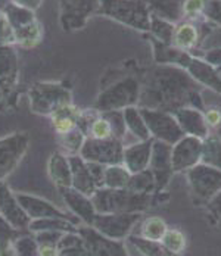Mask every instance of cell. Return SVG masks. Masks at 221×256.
Masks as SVG:
<instances>
[{
	"instance_id": "5bb4252c",
	"label": "cell",
	"mask_w": 221,
	"mask_h": 256,
	"mask_svg": "<svg viewBox=\"0 0 221 256\" xmlns=\"http://www.w3.org/2000/svg\"><path fill=\"white\" fill-rule=\"evenodd\" d=\"M203 140L193 136H184L172 146L171 160L174 174H184L202 160Z\"/></svg>"
},
{
	"instance_id": "277c9868",
	"label": "cell",
	"mask_w": 221,
	"mask_h": 256,
	"mask_svg": "<svg viewBox=\"0 0 221 256\" xmlns=\"http://www.w3.org/2000/svg\"><path fill=\"white\" fill-rule=\"evenodd\" d=\"M124 26L146 32L150 30L147 0H99L98 14Z\"/></svg>"
},
{
	"instance_id": "74e56055",
	"label": "cell",
	"mask_w": 221,
	"mask_h": 256,
	"mask_svg": "<svg viewBox=\"0 0 221 256\" xmlns=\"http://www.w3.org/2000/svg\"><path fill=\"white\" fill-rule=\"evenodd\" d=\"M168 227H167V222L164 218L161 216H149L146 218L142 226H140V232L139 236L142 237H146V238H150V240H162L164 234L167 232Z\"/></svg>"
},
{
	"instance_id": "4dcf8cb0",
	"label": "cell",
	"mask_w": 221,
	"mask_h": 256,
	"mask_svg": "<svg viewBox=\"0 0 221 256\" xmlns=\"http://www.w3.org/2000/svg\"><path fill=\"white\" fill-rule=\"evenodd\" d=\"M197 42H199V31L192 22L177 24L171 46L181 50L190 52L196 46Z\"/></svg>"
},
{
	"instance_id": "ee69618b",
	"label": "cell",
	"mask_w": 221,
	"mask_h": 256,
	"mask_svg": "<svg viewBox=\"0 0 221 256\" xmlns=\"http://www.w3.org/2000/svg\"><path fill=\"white\" fill-rule=\"evenodd\" d=\"M205 8V0H184L183 4V16L189 20H195L202 16Z\"/></svg>"
},
{
	"instance_id": "f546056e",
	"label": "cell",
	"mask_w": 221,
	"mask_h": 256,
	"mask_svg": "<svg viewBox=\"0 0 221 256\" xmlns=\"http://www.w3.org/2000/svg\"><path fill=\"white\" fill-rule=\"evenodd\" d=\"M58 256H89L84 238L80 232H64L56 244Z\"/></svg>"
},
{
	"instance_id": "cb8c5ba5",
	"label": "cell",
	"mask_w": 221,
	"mask_h": 256,
	"mask_svg": "<svg viewBox=\"0 0 221 256\" xmlns=\"http://www.w3.org/2000/svg\"><path fill=\"white\" fill-rule=\"evenodd\" d=\"M48 176L52 182L61 188H70L73 186V174L68 156L62 152H53L48 160Z\"/></svg>"
},
{
	"instance_id": "bcb514c9",
	"label": "cell",
	"mask_w": 221,
	"mask_h": 256,
	"mask_svg": "<svg viewBox=\"0 0 221 256\" xmlns=\"http://www.w3.org/2000/svg\"><path fill=\"white\" fill-rule=\"evenodd\" d=\"M206 209H208V214L212 218V221L221 226V192L206 205Z\"/></svg>"
},
{
	"instance_id": "9a60e30c",
	"label": "cell",
	"mask_w": 221,
	"mask_h": 256,
	"mask_svg": "<svg viewBox=\"0 0 221 256\" xmlns=\"http://www.w3.org/2000/svg\"><path fill=\"white\" fill-rule=\"evenodd\" d=\"M80 236L84 238L89 256H130L123 240H114L102 236L90 226H80Z\"/></svg>"
},
{
	"instance_id": "f907efd6",
	"label": "cell",
	"mask_w": 221,
	"mask_h": 256,
	"mask_svg": "<svg viewBox=\"0 0 221 256\" xmlns=\"http://www.w3.org/2000/svg\"><path fill=\"white\" fill-rule=\"evenodd\" d=\"M40 256H58L56 246H40Z\"/></svg>"
},
{
	"instance_id": "c3c4849f",
	"label": "cell",
	"mask_w": 221,
	"mask_h": 256,
	"mask_svg": "<svg viewBox=\"0 0 221 256\" xmlns=\"http://www.w3.org/2000/svg\"><path fill=\"white\" fill-rule=\"evenodd\" d=\"M87 166L93 176L95 181L98 182L99 187H102V182H103V176H105V170H106V165H102V164H96V162H87Z\"/></svg>"
},
{
	"instance_id": "60d3db41",
	"label": "cell",
	"mask_w": 221,
	"mask_h": 256,
	"mask_svg": "<svg viewBox=\"0 0 221 256\" xmlns=\"http://www.w3.org/2000/svg\"><path fill=\"white\" fill-rule=\"evenodd\" d=\"M87 137H93V138H99V140H105V138H111L114 137V130L109 122V120L100 112L98 118L93 121L89 136Z\"/></svg>"
},
{
	"instance_id": "7a4b0ae2",
	"label": "cell",
	"mask_w": 221,
	"mask_h": 256,
	"mask_svg": "<svg viewBox=\"0 0 221 256\" xmlns=\"http://www.w3.org/2000/svg\"><path fill=\"white\" fill-rule=\"evenodd\" d=\"M170 194L167 190L156 193H136L128 188L99 187L92 200L98 214H145L156 206L167 204Z\"/></svg>"
},
{
	"instance_id": "7dc6e473",
	"label": "cell",
	"mask_w": 221,
	"mask_h": 256,
	"mask_svg": "<svg viewBox=\"0 0 221 256\" xmlns=\"http://www.w3.org/2000/svg\"><path fill=\"white\" fill-rule=\"evenodd\" d=\"M202 59L206 60L209 65H212L215 70H221V48H215V49L206 50L203 53Z\"/></svg>"
},
{
	"instance_id": "d4e9b609",
	"label": "cell",
	"mask_w": 221,
	"mask_h": 256,
	"mask_svg": "<svg viewBox=\"0 0 221 256\" xmlns=\"http://www.w3.org/2000/svg\"><path fill=\"white\" fill-rule=\"evenodd\" d=\"M80 115H81V109H78L75 104L70 103V104L59 108L50 116V120L55 127V131L59 136H64V134H68L70 131H73L74 128H77Z\"/></svg>"
},
{
	"instance_id": "7bdbcfd3",
	"label": "cell",
	"mask_w": 221,
	"mask_h": 256,
	"mask_svg": "<svg viewBox=\"0 0 221 256\" xmlns=\"http://www.w3.org/2000/svg\"><path fill=\"white\" fill-rule=\"evenodd\" d=\"M202 16L206 21L221 26V0H205Z\"/></svg>"
},
{
	"instance_id": "b9f144b4",
	"label": "cell",
	"mask_w": 221,
	"mask_h": 256,
	"mask_svg": "<svg viewBox=\"0 0 221 256\" xmlns=\"http://www.w3.org/2000/svg\"><path fill=\"white\" fill-rule=\"evenodd\" d=\"M0 46H15L14 30L5 10H0Z\"/></svg>"
},
{
	"instance_id": "f5cc1de1",
	"label": "cell",
	"mask_w": 221,
	"mask_h": 256,
	"mask_svg": "<svg viewBox=\"0 0 221 256\" xmlns=\"http://www.w3.org/2000/svg\"><path fill=\"white\" fill-rule=\"evenodd\" d=\"M217 71H218V74H220V76H221V70H217Z\"/></svg>"
},
{
	"instance_id": "1f68e13d",
	"label": "cell",
	"mask_w": 221,
	"mask_h": 256,
	"mask_svg": "<svg viewBox=\"0 0 221 256\" xmlns=\"http://www.w3.org/2000/svg\"><path fill=\"white\" fill-rule=\"evenodd\" d=\"M130 178H131V172L124 166L123 164L108 165L105 170L102 187H105V188H127Z\"/></svg>"
},
{
	"instance_id": "44dd1931",
	"label": "cell",
	"mask_w": 221,
	"mask_h": 256,
	"mask_svg": "<svg viewBox=\"0 0 221 256\" xmlns=\"http://www.w3.org/2000/svg\"><path fill=\"white\" fill-rule=\"evenodd\" d=\"M153 138L146 142H136L124 148L123 165L131 172L137 174L149 168L150 156H152Z\"/></svg>"
},
{
	"instance_id": "4316f807",
	"label": "cell",
	"mask_w": 221,
	"mask_h": 256,
	"mask_svg": "<svg viewBox=\"0 0 221 256\" xmlns=\"http://www.w3.org/2000/svg\"><path fill=\"white\" fill-rule=\"evenodd\" d=\"M150 14L177 24L183 16L184 0H147Z\"/></svg>"
},
{
	"instance_id": "30bf717a",
	"label": "cell",
	"mask_w": 221,
	"mask_h": 256,
	"mask_svg": "<svg viewBox=\"0 0 221 256\" xmlns=\"http://www.w3.org/2000/svg\"><path fill=\"white\" fill-rule=\"evenodd\" d=\"M140 114L146 122L147 130L155 140L165 142L174 146L178 140H181L186 134L178 126L174 115L159 109H149V108H139Z\"/></svg>"
},
{
	"instance_id": "f6af8a7d",
	"label": "cell",
	"mask_w": 221,
	"mask_h": 256,
	"mask_svg": "<svg viewBox=\"0 0 221 256\" xmlns=\"http://www.w3.org/2000/svg\"><path fill=\"white\" fill-rule=\"evenodd\" d=\"M205 122L209 127V130H215L221 126V110L218 108H211L203 112Z\"/></svg>"
},
{
	"instance_id": "ac0fdd59",
	"label": "cell",
	"mask_w": 221,
	"mask_h": 256,
	"mask_svg": "<svg viewBox=\"0 0 221 256\" xmlns=\"http://www.w3.org/2000/svg\"><path fill=\"white\" fill-rule=\"evenodd\" d=\"M17 199L20 205L23 206L25 214L30 216V220H42V218H67L77 222V218H71V215L62 212L59 208L50 204L49 200L33 196L28 193H17Z\"/></svg>"
},
{
	"instance_id": "8992f818",
	"label": "cell",
	"mask_w": 221,
	"mask_h": 256,
	"mask_svg": "<svg viewBox=\"0 0 221 256\" xmlns=\"http://www.w3.org/2000/svg\"><path fill=\"white\" fill-rule=\"evenodd\" d=\"M3 10L6 12L14 30L15 44L24 49H31L40 44L43 38V28L34 10L18 6L15 3H9Z\"/></svg>"
},
{
	"instance_id": "8fae6325",
	"label": "cell",
	"mask_w": 221,
	"mask_h": 256,
	"mask_svg": "<svg viewBox=\"0 0 221 256\" xmlns=\"http://www.w3.org/2000/svg\"><path fill=\"white\" fill-rule=\"evenodd\" d=\"M140 218L142 214H96L90 227L105 237L124 242L140 222Z\"/></svg>"
},
{
	"instance_id": "681fc988",
	"label": "cell",
	"mask_w": 221,
	"mask_h": 256,
	"mask_svg": "<svg viewBox=\"0 0 221 256\" xmlns=\"http://www.w3.org/2000/svg\"><path fill=\"white\" fill-rule=\"evenodd\" d=\"M11 3H15L18 6H24L27 9H31V10H37L42 6L43 0H11Z\"/></svg>"
},
{
	"instance_id": "484cf974",
	"label": "cell",
	"mask_w": 221,
	"mask_h": 256,
	"mask_svg": "<svg viewBox=\"0 0 221 256\" xmlns=\"http://www.w3.org/2000/svg\"><path fill=\"white\" fill-rule=\"evenodd\" d=\"M124 122L127 127V132H130L137 142H146L150 140L152 136L147 130L146 122L140 114L139 106H130L123 110Z\"/></svg>"
},
{
	"instance_id": "5b68a950",
	"label": "cell",
	"mask_w": 221,
	"mask_h": 256,
	"mask_svg": "<svg viewBox=\"0 0 221 256\" xmlns=\"http://www.w3.org/2000/svg\"><path fill=\"white\" fill-rule=\"evenodd\" d=\"M142 94L140 81L134 77H125L109 84L99 93L95 109L99 112L124 110L125 108L139 104Z\"/></svg>"
},
{
	"instance_id": "4fadbf2b",
	"label": "cell",
	"mask_w": 221,
	"mask_h": 256,
	"mask_svg": "<svg viewBox=\"0 0 221 256\" xmlns=\"http://www.w3.org/2000/svg\"><path fill=\"white\" fill-rule=\"evenodd\" d=\"M61 26L65 31L84 28L87 20L98 14L99 0H59Z\"/></svg>"
},
{
	"instance_id": "836d02e7",
	"label": "cell",
	"mask_w": 221,
	"mask_h": 256,
	"mask_svg": "<svg viewBox=\"0 0 221 256\" xmlns=\"http://www.w3.org/2000/svg\"><path fill=\"white\" fill-rule=\"evenodd\" d=\"M175 28H177V24H172L167 20H162V18L150 14V30H149V32H152L153 38H156L165 44H172Z\"/></svg>"
},
{
	"instance_id": "d6a6232c",
	"label": "cell",
	"mask_w": 221,
	"mask_h": 256,
	"mask_svg": "<svg viewBox=\"0 0 221 256\" xmlns=\"http://www.w3.org/2000/svg\"><path fill=\"white\" fill-rule=\"evenodd\" d=\"M200 162L211 165L221 171V138L217 134L211 132L206 138H203Z\"/></svg>"
},
{
	"instance_id": "6da1fadb",
	"label": "cell",
	"mask_w": 221,
	"mask_h": 256,
	"mask_svg": "<svg viewBox=\"0 0 221 256\" xmlns=\"http://www.w3.org/2000/svg\"><path fill=\"white\" fill-rule=\"evenodd\" d=\"M147 81L146 88L140 94L139 108L159 109L170 114L184 106L203 110L199 84L181 68L159 65Z\"/></svg>"
},
{
	"instance_id": "7c38bea8",
	"label": "cell",
	"mask_w": 221,
	"mask_h": 256,
	"mask_svg": "<svg viewBox=\"0 0 221 256\" xmlns=\"http://www.w3.org/2000/svg\"><path fill=\"white\" fill-rule=\"evenodd\" d=\"M28 144L30 137L27 132H14L0 138V181H5L18 166L27 154Z\"/></svg>"
},
{
	"instance_id": "f35d334b",
	"label": "cell",
	"mask_w": 221,
	"mask_h": 256,
	"mask_svg": "<svg viewBox=\"0 0 221 256\" xmlns=\"http://www.w3.org/2000/svg\"><path fill=\"white\" fill-rule=\"evenodd\" d=\"M14 249L17 256H40V246L34 234H21L14 242Z\"/></svg>"
},
{
	"instance_id": "3957f363",
	"label": "cell",
	"mask_w": 221,
	"mask_h": 256,
	"mask_svg": "<svg viewBox=\"0 0 221 256\" xmlns=\"http://www.w3.org/2000/svg\"><path fill=\"white\" fill-rule=\"evenodd\" d=\"M150 43L153 48L155 62L158 65H172L181 68L199 86H205L212 92L221 94V76L218 71L209 65L202 58L193 56L190 52L177 49L171 44H165L153 37H150Z\"/></svg>"
},
{
	"instance_id": "7402d4cb",
	"label": "cell",
	"mask_w": 221,
	"mask_h": 256,
	"mask_svg": "<svg viewBox=\"0 0 221 256\" xmlns=\"http://www.w3.org/2000/svg\"><path fill=\"white\" fill-rule=\"evenodd\" d=\"M70 165H71V174H73V188L81 192L86 196H93V193L99 188L98 182L95 181L87 162L80 156V154H73L68 156Z\"/></svg>"
},
{
	"instance_id": "ab89813d",
	"label": "cell",
	"mask_w": 221,
	"mask_h": 256,
	"mask_svg": "<svg viewBox=\"0 0 221 256\" xmlns=\"http://www.w3.org/2000/svg\"><path fill=\"white\" fill-rule=\"evenodd\" d=\"M162 244L172 252L175 255H180L186 250V246H187V242H186V236L181 232L180 230H175V228H168L167 232L164 234L162 237Z\"/></svg>"
},
{
	"instance_id": "ffe728a7",
	"label": "cell",
	"mask_w": 221,
	"mask_h": 256,
	"mask_svg": "<svg viewBox=\"0 0 221 256\" xmlns=\"http://www.w3.org/2000/svg\"><path fill=\"white\" fill-rule=\"evenodd\" d=\"M172 115L186 136H193L203 140L211 134V130L205 122L203 112L196 108L184 106V108L175 109Z\"/></svg>"
},
{
	"instance_id": "f1b7e54d",
	"label": "cell",
	"mask_w": 221,
	"mask_h": 256,
	"mask_svg": "<svg viewBox=\"0 0 221 256\" xmlns=\"http://www.w3.org/2000/svg\"><path fill=\"white\" fill-rule=\"evenodd\" d=\"M127 243H130L140 255L143 256H180L170 252L161 240H150L139 234H130L127 237Z\"/></svg>"
},
{
	"instance_id": "e0dca14e",
	"label": "cell",
	"mask_w": 221,
	"mask_h": 256,
	"mask_svg": "<svg viewBox=\"0 0 221 256\" xmlns=\"http://www.w3.org/2000/svg\"><path fill=\"white\" fill-rule=\"evenodd\" d=\"M0 215L20 231L28 228L31 222L17 199V193H14L5 181H0Z\"/></svg>"
},
{
	"instance_id": "2e32d148",
	"label": "cell",
	"mask_w": 221,
	"mask_h": 256,
	"mask_svg": "<svg viewBox=\"0 0 221 256\" xmlns=\"http://www.w3.org/2000/svg\"><path fill=\"white\" fill-rule=\"evenodd\" d=\"M171 152V144L153 138L152 156H150L149 170L152 171V174H153V177H155L158 192H164V190L168 187L172 176H174V171H172Z\"/></svg>"
},
{
	"instance_id": "83f0119b",
	"label": "cell",
	"mask_w": 221,
	"mask_h": 256,
	"mask_svg": "<svg viewBox=\"0 0 221 256\" xmlns=\"http://www.w3.org/2000/svg\"><path fill=\"white\" fill-rule=\"evenodd\" d=\"M77 222L67 218H42V220H31L27 230L31 234L43 232V231H58V232H78Z\"/></svg>"
},
{
	"instance_id": "816d5d0a",
	"label": "cell",
	"mask_w": 221,
	"mask_h": 256,
	"mask_svg": "<svg viewBox=\"0 0 221 256\" xmlns=\"http://www.w3.org/2000/svg\"><path fill=\"white\" fill-rule=\"evenodd\" d=\"M5 94H6V93H5V90H3V88L0 87V102L3 100V96H5Z\"/></svg>"
},
{
	"instance_id": "d6986e66",
	"label": "cell",
	"mask_w": 221,
	"mask_h": 256,
	"mask_svg": "<svg viewBox=\"0 0 221 256\" xmlns=\"http://www.w3.org/2000/svg\"><path fill=\"white\" fill-rule=\"evenodd\" d=\"M61 196L65 202L67 208L70 209V212L74 216L80 221H83V224L86 226H92L96 212V208L93 205V200L90 196L83 194L81 192L75 190L73 187L70 188H61Z\"/></svg>"
},
{
	"instance_id": "8d00e7d4",
	"label": "cell",
	"mask_w": 221,
	"mask_h": 256,
	"mask_svg": "<svg viewBox=\"0 0 221 256\" xmlns=\"http://www.w3.org/2000/svg\"><path fill=\"white\" fill-rule=\"evenodd\" d=\"M86 134L80 130V128H74L73 131H70L68 134L61 136V149L62 154H65L67 156H73V154H80L81 148L86 142Z\"/></svg>"
},
{
	"instance_id": "ba28073f",
	"label": "cell",
	"mask_w": 221,
	"mask_h": 256,
	"mask_svg": "<svg viewBox=\"0 0 221 256\" xmlns=\"http://www.w3.org/2000/svg\"><path fill=\"white\" fill-rule=\"evenodd\" d=\"M193 204L206 206L221 192V171L199 162L184 172Z\"/></svg>"
},
{
	"instance_id": "52a82bcc",
	"label": "cell",
	"mask_w": 221,
	"mask_h": 256,
	"mask_svg": "<svg viewBox=\"0 0 221 256\" xmlns=\"http://www.w3.org/2000/svg\"><path fill=\"white\" fill-rule=\"evenodd\" d=\"M28 100L34 114L42 116H52L59 108L73 103V94L65 86L59 82L40 81L30 88Z\"/></svg>"
},
{
	"instance_id": "603a6c76",
	"label": "cell",
	"mask_w": 221,
	"mask_h": 256,
	"mask_svg": "<svg viewBox=\"0 0 221 256\" xmlns=\"http://www.w3.org/2000/svg\"><path fill=\"white\" fill-rule=\"evenodd\" d=\"M18 81V54L14 46H0V87L11 93Z\"/></svg>"
},
{
	"instance_id": "e575fe53",
	"label": "cell",
	"mask_w": 221,
	"mask_h": 256,
	"mask_svg": "<svg viewBox=\"0 0 221 256\" xmlns=\"http://www.w3.org/2000/svg\"><path fill=\"white\" fill-rule=\"evenodd\" d=\"M20 230L12 227L0 215V256H17L14 249V242L20 237Z\"/></svg>"
},
{
	"instance_id": "9c48e42d",
	"label": "cell",
	"mask_w": 221,
	"mask_h": 256,
	"mask_svg": "<svg viewBox=\"0 0 221 256\" xmlns=\"http://www.w3.org/2000/svg\"><path fill=\"white\" fill-rule=\"evenodd\" d=\"M124 140L111 137L105 140H99L93 137H87L80 156L86 162H96L102 165H120L124 159Z\"/></svg>"
},
{
	"instance_id": "d590c367",
	"label": "cell",
	"mask_w": 221,
	"mask_h": 256,
	"mask_svg": "<svg viewBox=\"0 0 221 256\" xmlns=\"http://www.w3.org/2000/svg\"><path fill=\"white\" fill-rule=\"evenodd\" d=\"M127 188L131 190V192H136V193H146V194L158 192L155 177H153V174H152V171L149 168L142 171V172L131 174V178H130Z\"/></svg>"
}]
</instances>
